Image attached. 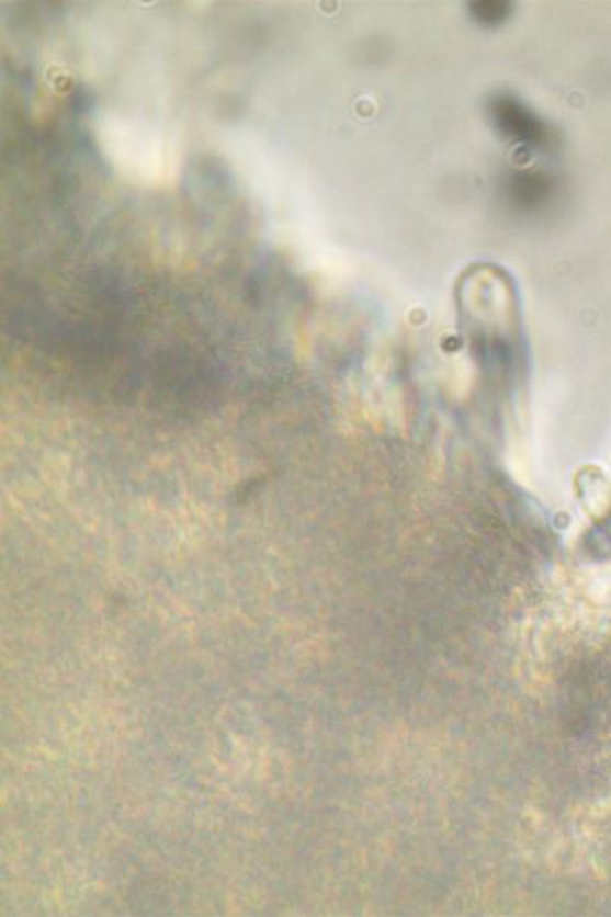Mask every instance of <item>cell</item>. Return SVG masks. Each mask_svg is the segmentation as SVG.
<instances>
[{
	"label": "cell",
	"mask_w": 611,
	"mask_h": 917,
	"mask_svg": "<svg viewBox=\"0 0 611 917\" xmlns=\"http://www.w3.org/2000/svg\"><path fill=\"white\" fill-rule=\"evenodd\" d=\"M488 114L501 138L520 150L536 151L551 147V127L519 97L497 93L488 103Z\"/></svg>",
	"instance_id": "1"
},
{
	"label": "cell",
	"mask_w": 611,
	"mask_h": 917,
	"mask_svg": "<svg viewBox=\"0 0 611 917\" xmlns=\"http://www.w3.org/2000/svg\"><path fill=\"white\" fill-rule=\"evenodd\" d=\"M554 189L555 181L536 172L512 173L505 184L506 194L512 205L527 212L543 207L544 202L551 200Z\"/></svg>",
	"instance_id": "2"
},
{
	"label": "cell",
	"mask_w": 611,
	"mask_h": 917,
	"mask_svg": "<svg viewBox=\"0 0 611 917\" xmlns=\"http://www.w3.org/2000/svg\"><path fill=\"white\" fill-rule=\"evenodd\" d=\"M468 11L471 18L477 25L484 29H497L503 25L506 21L512 15L513 7L511 2H471L468 3Z\"/></svg>",
	"instance_id": "3"
}]
</instances>
